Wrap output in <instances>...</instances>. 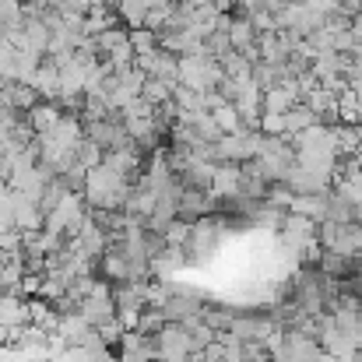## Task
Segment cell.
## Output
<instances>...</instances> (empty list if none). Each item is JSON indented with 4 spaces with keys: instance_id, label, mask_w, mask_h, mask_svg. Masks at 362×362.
<instances>
[{
    "instance_id": "22",
    "label": "cell",
    "mask_w": 362,
    "mask_h": 362,
    "mask_svg": "<svg viewBox=\"0 0 362 362\" xmlns=\"http://www.w3.org/2000/svg\"><path fill=\"white\" fill-rule=\"evenodd\" d=\"M349 32H352L356 49H362V18H352V21H349Z\"/></svg>"
},
{
    "instance_id": "3",
    "label": "cell",
    "mask_w": 362,
    "mask_h": 362,
    "mask_svg": "<svg viewBox=\"0 0 362 362\" xmlns=\"http://www.w3.org/2000/svg\"><path fill=\"white\" fill-rule=\"evenodd\" d=\"M215 151H218V162L222 165H246V162H253L257 158V151H260V130H236V134H226L218 144H215Z\"/></svg>"
},
{
    "instance_id": "21",
    "label": "cell",
    "mask_w": 362,
    "mask_h": 362,
    "mask_svg": "<svg viewBox=\"0 0 362 362\" xmlns=\"http://www.w3.org/2000/svg\"><path fill=\"white\" fill-rule=\"evenodd\" d=\"M141 7H144V11H173L176 0H141Z\"/></svg>"
},
{
    "instance_id": "15",
    "label": "cell",
    "mask_w": 362,
    "mask_h": 362,
    "mask_svg": "<svg viewBox=\"0 0 362 362\" xmlns=\"http://www.w3.org/2000/svg\"><path fill=\"white\" fill-rule=\"evenodd\" d=\"M204 53L211 57V60H222L226 53H233V39H229V32H208L204 35Z\"/></svg>"
},
{
    "instance_id": "2",
    "label": "cell",
    "mask_w": 362,
    "mask_h": 362,
    "mask_svg": "<svg viewBox=\"0 0 362 362\" xmlns=\"http://www.w3.org/2000/svg\"><path fill=\"white\" fill-rule=\"evenodd\" d=\"M317 243L320 250H331V253H341V257H362V226L359 222H324L317 229Z\"/></svg>"
},
{
    "instance_id": "10",
    "label": "cell",
    "mask_w": 362,
    "mask_h": 362,
    "mask_svg": "<svg viewBox=\"0 0 362 362\" xmlns=\"http://www.w3.org/2000/svg\"><path fill=\"white\" fill-rule=\"evenodd\" d=\"M25 120H28V127L35 130V137H42V134H49L57 123L64 120V113H60L53 103H39V106H35V110H32Z\"/></svg>"
},
{
    "instance_id": "7",
    "label": "cell",
    "mask_w": 362,
    "mask_h": 362,
    "mask_svg": "<svg viewBox=\"0 0 362 362\" xmlns=\"http://www.w3.org/2000/svg\"><path fill=\"white\" fill-rule=\"evenodd\" d=\"M21 35H25V42H21V53H32V57H39V60L49 53L53 28H49L42 18H25V25H21Z\"/></svg>"
},
{
    "instance_id": "9",
    "label": "cell",
    "mask_w": 362,
    "mask_h": 362,
    "mask_svg": "<svg viewBox=\"0 0 362 362\" xmlns=\"http://www.w3.org/2000/svg\"><path fill=\"white\" fill-rule=\"evenodd\" d=\"M317 271H320L324 278H331V281H352L356 271H359V260L341 257V253H331V250H320V257H317Z\"/></svg>"
},
{
    "instance_id": "14",
    "label": "cell",
    "mask_w": 362,
    "mask_h": 362,
    "mask_svg": "<svg viewBox=\"0 0 362 362\" xmlns=\"http://www.w3.org/2000/svg\"><path fill=\"white\" fill-rule=\"evenodd\" d=\"M117 18H120V25L127 32H134V28H144V18H148V11L141 7V0H120V7H117Z\"/></svg>"
},
{
    "instance_id": "24",
    "label": "cell",
    "mask_w": 362,
    "mask_h": 362,
    "mask_svg": "<svg viewBox=\"0 0 362 362\" xmlns=\"http://www.w3.org/2000/svg\"><path fill=\"white\" fill-rule=\"evenodd\" d=\"M176 4H190V7H201V4H208V0H176Z\"/></svg>"
},
{
    "instance_id": "18",
    "label": "cell",
    "mask_w": 362,
    "mask_h": 362,
    "mask_svg": "<svg viewBox=\"0 0 362 362\" xmlns=\"http://www.w3.org/2000/svg\"><path fill=\"white\" fill-rule=\"evenodd\" d=\"M215 117V123L222 127V134H236V130H243V117H240V110L229 103V106H222L218 113H211Z\"/></svg>"
},
{
    "instance_id": "23",
    "label": "cell",
    "mask_w": 362,
    "mask_h": 362,
    "mask_svg": "<svg viewBox=\"0 0 362 362\" xmlns=\"http://www.w3.org/2000/svg\"><path fill=\"white\" fill-rule=\"evenodd\" d=\"M218 14H236V0H208Z\"/></svg>"
},
{
    "instance_id": "16",
    "label": "cell",
    "mask_w": 362,
    "mask_h": 362,
    "mask_svg": "<svg viewBox=\"0 0 362 362\" xmlns=\"http://www.w3.org/2000/svg\"><path fill=\"white\" fill-rule=\"evenodd\" d=\"M141 95H144L151 106H165V103H173V85L148 78V81H144V88H141Z\"/></svg>"
},
{
    "instance_id": "1",
    "label": "cell",
    "mask_w": 362,
    "mask_h": 362,
    "mask_svg": "<svg viewBox=\"0 0 362 362\" xmlns=\"http://www.w3.org/2000/svg\"><path fill=\"white\" fill-rule=\"evenodd\" d=\"M226 81V71L218 60L204 57H180V85L197 88V92H218Z\"/></svg>"
},
{
    "instance_id": "25",
    "label": "cell",
    "mask_w": 362,
    "mask_h": 362,
    "mask_svg": "<svg viewBox=\"0 0 362 362\" xmlns=\"http://www.w3.org/2000/svg\"><path fill=\"white\" fill-rule=\"evenodd\" d=\"M281 4H306V0H281Z\"/></svg>"
},
{
    "instance_id": "20",
    "label": "cell",
    "mask_w": 362,
    "mask_h": 362,
    "mask_svg": "<svg viewBox=\"0 0 362 362\" xmlns=\"http://www.w3.org/2000/svg\"><path fill=\"white\" fill-rule=\"evenodd\" d=\"M338 18H345V21L362 18V0H341V11H338Z\"/></svg>"
},
{
    "instance_id": "8",
    "label": "cell",
    "mask_w": 362,
    "mask_h": 362,
    "mask_svg": "<svg viewBox=\"0 0 362 362\" xmlns=\"http://www.w3.org/2000/svg\"><path fill=\"white\" fill-rule=\"evenodd\" d=\"M285 187L292 190V197H310V194H327V190L334 187V180L317 176V173H310V169L296 165V169L285 176Z\"/></svg>"
},
{
    "instance_id": "4",
    "label": "cell",
    "mask_w": 362,
    "mask_h": 362,
    "mask_svg": "<svg viewBox=\"0 0 362 362\" xmlns=\"http://www.w3.org/2000/svg\"><path fill=\"white\" fill-rule=\"evenodd\" d=\"M148 78H155V81H165V85H180V57L176 53H169V49H151V53H144V57H137L134 60Z\"/></svg>"
},
{
    "instance_id": "19",
    "label": "cell",
    "mask_w": 362,
    "mask_h": 362,
    "mask_svg": "<svg viewBox=\"0 0 362 362\" xmlns=\"http://www.w3.org/2000/svg\"><path fill=\"white\" fill-rule=\"evenodd\" d=\"M222 106H229V99L222 92H204V113H218Z\"/></svg>"
},
{
    "instance_id": "5",
    "label": "cell",
    "mask_w": 362,
    "mask_h": 362,
    "mask_svg": "<svg viewBox=\"0 0 362 362\" xmlns=\"http://www.w3.org/2000/svg\"><path fill=\"white\" fill-rule=\"evenodd\" d=\"M208 215H215V197L204 194V190L183 187V190H180V222L197 226V222H204Z\"/></svg>"
},
{
    "instance_id": "13",
    "label": "cell",
    "mask_w": 362,
    "mask_h": 362,
    "mask_svg": "<svg viewBox=\"0 0 362 362\" xmlns=\"http://www.w3.org/2000/svg\"><path fill=\"white\" fill-rule=\"evenodd\" d=\"M173 106L180 113H204V92L187 88V85H176L173 88Z\"/></svg>"
},
{
    "instance_id": "6",
    "label": "cell",
    "mask_w": 362,
    "mask_h": 362,
    "mask_svg": "<svg viewBox=\"0 0 362 362\" xmlns=\"http://www.w3.org/2000/svg\"><path fill=\"white\" fill-rule=\"evenodd\" d=\"M32 324V317H28V299H21V296H4L0 299V331L7 334V341H11V334H18L21 327H28Z\"/></svg>"
},
{
    "instance_id": "12",
    "label": "cell",
    "mask_w": 362,
    "mask_h": 362,
    "mask_svg": "<svg viewBox=\"0 0 362 362\" xmlns=\"http://www.w3.org/2000/svg\"><path fill=\"white\" fill-rule=\"evenodd\" d=\"M317 113L306 106V103H299V106H292L288 113H285V137H299L303 130H310V127H317Z\"/></svg>"
},
{
    "instance_id": "11",
    "label": "cell",
    "mask_w": 362,
    "mask_h": 362,
    "mask_svg": "<svg viewBox=\"0 0 362 362\" xmlns=\"http://www.w3.org/2000/svg\"><path fill=\"white\" fill-rule=\"evenodd\" d=\"M7 95H11V110H18V113H32L42 99H39V92L32 88V85H21V81H7Z\"/></svg>"
},
{
    "instance_id": "17",
    "label": "cell",
    "mask_w": 362,
    "mask_h": 362,
    "mask_svg": "<svg viewBox=\"0 0 362 362\" xmlns=\"http://www.w3.org/2000/svg\"><path fill=\"white\" fill-rule=\"evenodd\" d=\"M130 46H134L137 57H144V53L158 49V32H151V28H134V32H130Z\"/></svg>"
}]
</instances>
